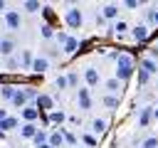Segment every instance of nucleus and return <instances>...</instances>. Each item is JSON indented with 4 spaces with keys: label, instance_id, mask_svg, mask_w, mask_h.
Instances as JSON below:
<instances>
[{
    "label": "nucleus",
    "instance_id": "obj_1",
    "mask_svg": "<svg viewBox=\"0 0 158 148\" xmlns=\"http://www.w3.org/2000/svg\"><path fill=\"white\" fill-rule=\"evenodd\" d=\"M133 57L131 54H118L116 57V79L118 81H126V79H131V74H133Z\"/></svg>",
    "mask_w": 158,
    "mask_h": 148
},
{
    "label": "nucleus",
    "instance_id": "obj_2",
    "mask_svg": "<svg viewBox=\"0 0 158 148\" xmlns=\"http://www.w3.org/2000/svg\"><path fill=\"white\" fill-rule=\"evenodd\" d=\"M64 22H67L69 27H81V22H84L81 10H79V7H69V10H67V15H64Z\"/></svg>",
    "mask_w": 158,
    "mask_h": 148
},
{
    "label": "nucleus",
    "instance_id": "obj_3",
    "mask_svg": "<svg viewBox=\"0 0 158 148\" xmlns=\"http://www.w3.org/2000/svg\"><path fill=\"white\" fill-rule=\"evenodd\" d=\"M35 106H37V111H40V113H42V111H49V109L54 106V99H52L49 94H37Z\"/></svg>",
    "mask_w": 158,
    "mask_h": 148
},
{
    "label": "nucleus",
    "instance_id": "obj_4",
    "mask_svg": "<svg viewBox=\"0 0 158 148\" xmlns=\"http://www.w3.org/2000/svg\"><path fill=\"white\" fill-rule=\"evenodd\" d=\"M5 25H7V30H20V12L17 10H7L5 12Z\"/></svg>",
    "mask_w": 158,
    "mask_h": 148
},
{
    "label": "nucleus",
    "instance_id": "obj_5",
    "mask_svg": "<svg viewBox=\"0 0 158 148\" xmlns=\"http://www.w3.org/2000/svg\"><path fill=\"white\" fill-rule=\"evenodd\" d=\"M30 69H32L35 74H44V72L49 69V59H47V57H35V59H32V67H30Z\"/></svg>",
    "mask_w": 158,
    "mask_h": 148
},
{
    "label": "nucleus",
    "instance_id": "obj_6",
    "mask_svg": "<svg viewBox=\"0 0 158 148\" xmlns=\"http://www.w3.org/2000/svg\"><path fill=\"white\" fill-rule=\"evenodd\" d=\"M84 81H86V86H96V84L101 81L96 67H86V69H84Z\"/></svg>",
    "mask_w": 158,
    "mask_h": 148
},
{
    "label": "nucleus",
    "instance_id": "obj_7",
    "mask_svg": "<svg viewBox=\"0 0 158 148\" xmlns=\"http://www.w3.org/2000/svg\"><path fill=\"white\" fill-rule=\"evenodd\" d=\"M77 104H79V109H81V111H89V109H91V96H89V89H79Z\"/></svg>",
    "mask_w": 158,
    "mask_h": 148
},
{
    "label": "nucleus",
    "instance_id": "obj_8",
    "mask_svg": "<svg viewBox=\"0 0 158 148\" xmlns=\"http://www.w3.org/2000/svg\"><path fill=\"white\" fill-rule=\"evenodd\" d=\"M131 37H133L136 42H146V39H148V27H146V25H136V27L131 30Z\"/></svg>",
    "mask_w": 158,
    "mask_h": 148
},
{
    "label": "nucleus",
    "instance_id": "obj_9",
    "mask_svg": "<svg viewBox=\"0 0 158 148\" xmlns=\"http://www.w3.org/2000/svg\"><path fill=\"white\" fill-rule=\"evenodd\" d=\"M22 118H25L27 123H35V121L40 118V111H37V106H25V109H22Z\"/></svg>",
    "mask_w": 158,
    "mask_h": 148
},
{
    "label": "nucleus",
    "instance_id": "obj_10",
    "mask_svg": "<svg viewBox=\"0 0 158 148\" xmlns=\"http://www.w3.org/2000/svg\"><path fill=\"white\" fill-rule=\"evenodd\" d=\"M47 146H52V148H62V146H64V133H62V131H54V133H49V138H47Z\"/></svg>",
    "mask_w": 158,
    "mask_h": 148
},
{
    "label": "nucleus",
    "instance_id": "obj_11",
    "mask_svg": "<svg viewBox=\"0 0 158 148\" xmlns=\"http://www.w3.org/2000/svg\"><path fill=\"white\" fill-rule=\"evenodd\" d=\"M62 49H64V54H74L79 49V39L77 37H67V42L62 44Z\"/></svg>",
    "mask_w": 158,
    "mask_h": 148
},
{
    "label": "nucleus",
    "instance_id": "obj_12",
    "mask_svg": "<svg viewBox=\"0 0 158 148\" xmlns=\"http://www.w3.org/2000/svg\"><path fill=\"white\" fill-rule=\"evenodd\" d=\"M151 118H153V109H151V106H148V109H141V116H138V128H146Z\"/></svg>",
    "mask_w": 158,
    "mask_h": 148
},
{
    "label": "nucleus",
    "instance_id": "obj_13",
    "mask_svg": "<svg viewBox=\"0 0 158 148\" xmlns=\"http://www.w3.org/2000/svg\"><path fill=\"white\" fill-rule=\"evenodd\" d=\"M101 17H104V20H116V17H118V5H106V7L101 10Z\"/></svg>",
    "mask_w": 158,
    "mask_h": 148
},
{
    "label": "nucleus",
    "instance_id": "obj_14",
    "mask_svg": "<svg viewBox=\"0 0 158 148\" xmlns=\"http://www.w3.org/2000/svg\"><path fill=\"white\" fill-rule=\"evenodd\" d=\"M12 49H15V42H12V39H7V37H5V39H0V54L10 57V54H12Z\"/></svg>",
    "mask_w": 158,
    "mask_h": 148
},
{
    "label": "nucleus",
    "instance_id": "obj_15",
    "mask_svg": "<svg viewBox=\"0 0 158 148\" xmlns=\"http://www.w3.org/2000/svg\"><path fill=\"white\" fill-rule=\"evenodd\" d=\"M12 104H15V106H20V109H25V106H27V96H25V91H22V89H17V91H15Z\"/></svg>",
    "mask_w": 158,
    "mask_h": 148
},
{
    "label": "nucleus",
    "instance_id": "obj_16",
    "mask_svg": "<svg viewBox=\"0 0 158 148\" xmlns=\"http://www.w3.org/2000/svg\"><path fill=\"white\" fill-rule=\"evenodd\" d=\"M141 69H143L146 74H156V72H158V64H156L153 59H143V62H141Z\"/></svg>",
    "mask_w": 158,
    "mask_h": 148
},
{
    "label": "nucleus",
    "instance_id": "obj_17",
    "mask_svg": "<svg viewBox=\"0 0 158 148\" xmlns=\"http://www.w3.org/2000/svg\"><path fill=\"white\" fill-rule=\"evenodd\" d=\"M15 91H17V86H12V84H5V86H0V96H2V99H10V101H12Z\"/></svg>",
    "mask_w": 158,
    "mask_h": 148
},
{
    "label": "nucleus",
    "instance_id": "obj_18",
    "mask_svg": "<svg viewBox=\"0 0 158 148\" xmlns=\"http://www.w3.org/2000/svg\"><path fill=\"white\" fill-rule=\"evenodd\" d=\"M47 138H49V133H47V131H40V128H37V133H35V138H32V141H35V146L40 148V146H44V143H47Z\"/></svg>",
    "mask_w": 158,
    "mask_h": 148
},
{
    "label": "nucleus",
    "instance_id": "obj_19",
    "mask_svg": "<svg viewBox=\"0 0 158 148\" xmlns=\"http://www.w3.org/2000/svg\"><path fill=\"white\" fill-rule=\"evenodd\" d=\"M91 131H94V133H104V131H106V121H104V118H94V121H91Z\"/></svg>",
    "mask_w": 158,
    "mask_h": 148
},
{
    "label": "nucleus",
    "instance_id": "obj_20",
    "mask_svg": "<svg viewBox=\"0 0 158 148\" xmlns=\"http://www.w3.org/2000/svg\"><path fill=\"white\" fill-rule=\"evenodd\" d=\"M20 133H22L25 138H35V133H37V126H35V123H25Z\"/></svg>",
    "mask_w": 158,
    "mask_h": 148
},
{
    "label": "nucleus",
    "instance_id": "obj_21",
    "mask_svg": "<svg viewBox=\"0 0 158 148\" xmlns=\"http://www.w3.org/2000/svg\"><path fill=\"white\" fill-rule=\"evenodd\" d=\"M15 126H17V118L7 116L5 121H0V133H2V131H10V128H15Z\"/></svg>",
    "mask_w": 158,
    "mask_h": 148
},
{
    "label": "nucleus",
    "instance_id": "obj_22",
    "mask_svg": "<svg viewBox=\"0 0 158 148\" xmlns=\"http://www.w3.org/2000/svg\"><path fill=\"white\" fill-rule=\"evenodd\" d=\"M64 118H67V116H64L62 111H52V113H49V123H52V126H59Z\"/></svg>",
    "mask_w": 158,
    "mask_h": 148
},
{
    "label": "nucleus",
    "instance_id": "obj_23",
    "mask_svg": "<svg viewBox=\"0 0 158 148\" xmlns=\"http://www.w3.org/2000/svg\"><path fill=\"white\" fill-rule=\"evenodd\" d=\"M22 7H25L27 12H37V10H42V5H40L37 0H27V2H22Z\"/></svg>",
    "mask_w": 158,
    "mask_h": 148
},
{
    "label": "nucleus",
    "instance_id": "obj_24",
    "mask_svg": "<svg viewBox=\"0 0 158 148\" xmlns=\"http://www.w3.org/2000/svg\"><path fill=\"white\" fill-rule=\"evenodd\" d=\"M106 89H109V91H111V94H116V91H118V89H121V81H118V79H116V76H114V79H109V81H106Z\"/></svg>",
    "mask_w": 158,
    "mask_h": 148
},
{
    "label": "nucleus",
    "instance_id": "obj_25",
    "mask_svg": "<svg viewBox=\"0 0 158 148\" xmlns=\"http://www.w3.org/2000/svg\"><path fill=\"white\" fill-rule=\"evenodd\" d=\"M141 148H158V138H156V136H148V138L141 143Z\"/></svg>",
    "mask_w": 158,
    "mask_h": 148
},
{
    "label": "nucleus",
    "instance_id": "obj_26",
    "mask_svg": "<svg viewBox=\"0 0 158 148\" xmlns=\"http://www.w3.org/2000/svg\"><path fill=\"white\" fill-rule=\"evenodd\" d=\"M22 67H25V69H30V67H32V54H30L27 49L22 52Z\"/></svg>",
    "mask_w": 158,
    "mask_h": 148
},
{
    "label": "nucleus",
    "instance_id": "obj_27",
    "mask_svg": "<svg viewBox=\"0 0 158 148\" xmlns=\"http://www.w3.org/2000/svg\"><path fill=\"white\" fill-rule=\"evenodd\" d=\"M22 91H25V96H27V101H32V99H37V89H35V86H25Z\"/></svg>",
    "mask_w": 158,
    "mask_h": 148
},
{
    "label": "nucleus",
    "instance_id": "obj_28",
    "mask_svg": "<svg viewBox=\"0 0 158 148\" xmlns=\"http://www.w3.org/2000/svg\"><path fill=\"white\" fill-rule=\"evenodd\" d=\"M114 30H116V32H118V37H121V35H123V32H126V30H128V25H126V22H123V20H118V22H116V25H114Z\"/></svg>",
    "mask_w": 158,
    "mask_h": 148
},
{
    "label": "nucleus",
    "instance_id": "obj_29",
    "mask_svg": "<svg viewBox=\"0 0 158 148\" xmlns=\"http://www.w3.org/2000/svg\"><path fill=\"white\" fill-rule=\"evenodd\" d=\"M42 37H44V39L54 37V27H52V25H44V27H42Z\"/></svg>",
    "mask_w": 158,
    "mask_h": 148
},
{
    "label": "nucleus",
    "instance_id": "obj_30",
    "mask_svg": "<svg viewBox=\"0 0 158 148\" xmlns=\"http://www.w3.org/2000/svg\"><path fill=\"white\" fill-rule=\"evenodd\" d=\"M104 104H106L109 109H116V106H118V101H116V96H111V94H109V96H104Z\"/></svg>",
    "mask_w": 158,
    "mask_h": 148
},
{
    "label": "nucleus",
    "instance_id": "obj_31",
    "mask_svg": "<svg viewBox=\"0 0 158 148\" xmlns=\"http://www.w3.org/2000/svg\"><path fill=\"white\" fill-rule=\"evenodd\" d=\"M17 67H20V62H17L15 57H10V59H7V72H15Z\"/></svg>",
    "mask_w": 158,
    "mask_h": 148
},
{
    "label": "nucleus",
    "instance_id": "obj_32",
    "mask_svg": "<svg viewBox=\"0 0 158 148\" xmlns=\"http://www.w3.org/2000/svg\"><path fill=\"white\" fill-rule=\"evenodd\" d=\"M54 86H57V89H67V86H69V84H67V76H57Z\"/></svg>",
    "mask_w": 158,
    "mask_h": 148
},
{
    "label": "nucleus",
    "instance_id": "obj_33",
    "mask_svg": "<svg viewBox=\"0 0 158 148\" xmlns=\"http://www.w3.org/2000/svg\"><path fill=\"white\" fill-rule=\"evenodd\" d=\"M81 141H84L86 146H91V148L96 146V138H94V136H89V133H84V136H81Z\"/></svg>",
    "mask_w": 158,
    "mask_h": 148
},
{
    "label": "nucleus",
    "instance_id": "obj_34",
    "mask_svg": "<svg viewBox=\"0 0 158 148\" xmlns=\"http://www.w3.org/2000/svg\"><path fill=\"white\" fill-rule=\"evenodd\" d=\"M148 76H151V74H146L143 69H138V84H146V81H148Z\"/></svg>",
    "mask_w": 158,
    "mask_h": 148
},
{
    "label": "nucleus",
    "instance_id": "obj_35",
    "mask_svg": "<svg viewBox=\"0 0 158 148\" xmlns=\"http://www.w3.org/2000/svg\"><path fill=\"white\" fill-rule=\"evenodd\" d=\"M148 20H151V22H153V25H158V7H156V10H151V12H148Z\"/></svg>",
    "mask_w": 158,
    "mask_h": 148
},
{
    "label": "nucleus",
    "instance_id": "obj_36",
    "mask_svg": "<svg viewBox=\"0 0 158 148\" xmlns=\"http://www.w3.org/2000/svg\"><path fill=\"white\" fill-rule=\"evenodd\" d=\"M77 81H79L77 74H69V76H67V84H69V86H77Z\"/></svg>",
    "mask_w": 158,
    "mask_h": 148
},
{
    "label": "nucleus",
    "instance_id": "obj_37",
    "mask_svg": "<svg viewBox=\"0 0 158 148\" xmlns=\"http://www.w3.org/2000/svg\"><path fill=\"white\" fill-rule=\"evenodd\" d=\"M138 5H141V2H138V0H126V7H131V10H136V7H138Z\"/></svg>",
    "mask_w": 158,
    "mask_h": 148
},
{
    "label": "nucleus",
    "instance_id": "obj_38",
    "mask_svg": "<svg viewBox=\"0 0 158 148\" xmlns=\"http://www.w3.org/2000/svg\"><path fill=\"white\" fill-rule=\"evenodd\" d=\"M54 37H57V42H59V44H64V42H67V35H64V32H57Z\"/></svg>",
    "mask_w": 158,
    "mask_h": 148
},
{
    "label": "nucleus",
    "instance_id": "obj_39",
    "mask_svg": "<svg viewBox=\"0 0 158 148\" xmlns=\"http://www.w3.org/2000/svg\"><path fill=\"white\" fill-rule=\"evenodd\" d=\"M5 118H7V111H5V109H0V121H5Z\"/></svg>",
    "mask_w": 158,
    "mask_h": 148
},
{
    "label": "nucleus",
    "instance_id": "obj_40",
    "mask_svg": "<svg viewBox=\"0 0 158 148\" xmlns=\"http://www.w3.org/2000/svg\"><path fill=\"white\" fill-rule=\"evenodd\" d=\"M153 118H158V106H156V109H153Z\"/></svg>",
    "mask_w": 158,
    "mask_h": 148
},
{
    "label": "nucleus",
    "instance_id": "obj_41",
    "mask_svg": "<svg viewBox=\"0 0 158 148\" xmlns=\"http://www.w3.org/2000/svg\"><path fill=\"white\" fill-rule=\"evenodd\" d=\"M40 148H52V146H47V143H44V146H40Z\"/></svg>",
    "mask_w": 158,
    "mask_h": 148
},
{
    "label": "nucleus",
    "instance_id": "obj_42",
    "mask_svg": "<svg viewBox=\"0 0 158 148\" xmlns=\"http://www.w3.org/2000/svg\"><path fill=\"white\" fill-rule=\"evenodd\" d=\"M156 49H158V42H156Z\"/></svg>",
    "mask_w": 158,
    "mask_h": 148
},
{
    "label": "nucleus",
    "instance_id": "obj_43",
    "mask_svg": "<svg viewBox=\"0 0 158 148\" xmlns=\"http://www.w3.org/2000/svg\"><path fill=\"white\" fill-rule=\"evenodd\" d=\"M74 148H77V146H74Z\"/></svg>",
    "mask_w": 158,
    "mask_h": 148
}]
</instances>
